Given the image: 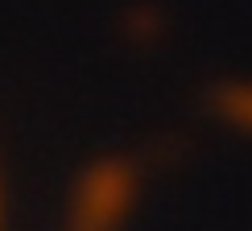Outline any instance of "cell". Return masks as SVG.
<instances>
[{"label":"cell","instance_id":"cell-1","mask_svg":"<svg viewBox=\"0 0 252 231\" xmlns=\"http://www.w3.org/2000/svg\"><path fill=\"white\" fill-rule=\"evenodd\" d=\"M132 202V173L124 161H99L83 173L75 206H70V227L75 231H112L124 219Z\"/></svg>","mask_w":252,"mask_h":231},{"label":"cell","instance_id":"cell-2","mask_svg":"<svg viewBox=\"0 0 252 231\" xmlns=\"http://www.w3.org/2000/svg\"><path fill=\"white\" fill-rule=\"evenodd\" d=\"M223 120H232L236 128L252 132V83L232 87V95H227V103H223Z\"/></svg>","mask_w":252,"mask_h":231}]
</instances>
